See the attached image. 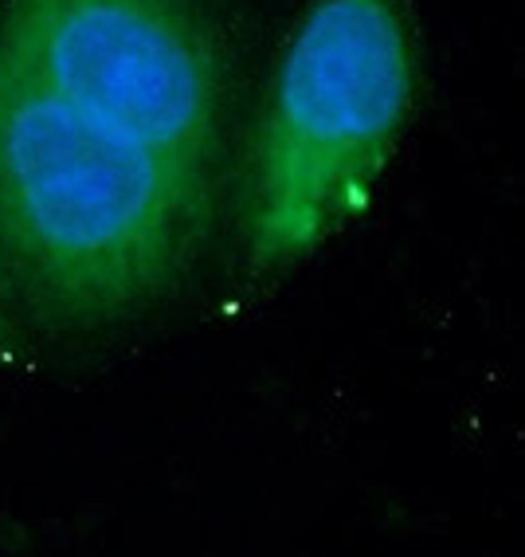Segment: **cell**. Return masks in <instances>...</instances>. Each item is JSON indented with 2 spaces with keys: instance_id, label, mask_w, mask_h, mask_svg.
Segmentation results:
<instances>
[{
  "instance_id": "obj_1",
  "label": "cell",
  "mask_w": 525,
  "mask_h": 557,
  "mask_svg": "<svg viewBox=\"0 0 525 557\" xmlns=\"http://www.w3.org/2000/svg\"><path fill=\"white\" fill-rule=\"evenodd\" d=\"M216 205V185L177 158L12 75L0 122V299L21 322L95 342L158 314L197 275Z\"/></svg>"
},
{
  "instance_id": "obj_2",
  "label": "cell",
  "mask_w": 525,
  "mask_h": 557,
  "mask_svg": "<svg viewBox=\"0 0 525 557\" xmlns=\"http://www.w3.org/2000/svg\"><path fill=\"white\" fill-rule=\"evenodd\" d=\"M416 107L404 0H310L278 51L248 165V268L278 275L358 216Z\"/></svg>"
},
{
  "instance_id": "obj_3",
  "label": "cell",
  "mask_w": 525,
  "mask_h": 557,
  "mask_svg": "<svg viewBox=\"0 0 525 557\" xmlns=\"http://www.w3.org/2000/svg\"><path fill=\"white\" fill-rule=\"evenodd\" d=\"M9 71L220 189L236 60L209 0H0Z\"/></svg>"
},
{
  "instance_id": "obj_4",
  "label": "cell",
  "mask_w": 525,
  "mask_h": 557,
  "mask_svg": "<svg viewBox=\"0 0 525 557\" xmlns=\"http://www.w3.org/2000/svg\"><path fill=\"white\" fill-rule=\"evenodd\" d=\"M21 349V319L0 299V354H16Z\"/></svg>"
},
{
  "instance_id": "obj_5",
  "label": "cell",
  "mask_w": 525,
  "mask_h": 557,
  "mask_svg": "<svg viewBox=\"0 0 525 557\" xmlns=\"http://www.w3.org/2000/svg\"><path fill=\"white\" fill-rule=\"evenodd\" d=\"M9 87H12L9 60H4V51H0V122H4V107H9Z\"/></svg>"
}]
</instances>
